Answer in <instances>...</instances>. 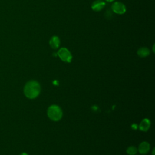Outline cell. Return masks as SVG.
Segmentation results:
<instances>
[{
  "instance_id": "obj_1",
  "label": "cell",
  "mask_w": 155,
  "mask_h": 155,
  "mask_svg": "<svg viewBox=\"0 0 155 155\" xmlns=\"http://www.w3.org/2000/svg\"><path fill=\"white\" fill-rule=\"evenodd\" d=\"M41 90L39 83L35 81H28L24 88V93L25 96L29 99H34L36 97Z\"/></svg>"
},
{
  "instance_id": "obj_2",
  "label": "cell",
  "mask_w": 155,
  "mask_h": 155,
  "mask_svg": "<svg viewBox=\"0 0 155 155\" xmlns=\"http://www.w3.org/2000/svg\"><path fill=\"white\" fill-rule=\"evenodd\" d=\"M47 115L51 120L57 121L61 119L62 116V112L59 107L53 105L48 108Z\"/></svg>"
},
{
  "instance_id": "obj_3",
  "label": "cell",
  "mask_w": 155,
  "mask_h": 155,
  "mask_svg": "<svg viewBox=\"0 0 155 155\" xmlns=\"http://www.w3.org/2000/svg\"><path fill=\"white\" fill-rule=\"evenodd\" d=\"M58 55L62 61L66 62H70L72 59V56L70 51L65 47L61 48L58 50Z\"/></svg>"
},
{
  "instance_id": "obj_4",
  "label": "cell",
  "mask_w": 155,
  "mask_h": 155,
  "mask_svg": "<svg viewBox=\"0 0 155 155\" xmlns=\"http://www.w3.org/2000/svg\"><path fill=\"white\" fill-rule=\"evenodd\" d=\"M111 9L116 14L122 15L126 12V7L125 5L120 2H115L112 4Z\"/></svg>"
},
{
  "instance_id": "obj_5",
  "label": "cell",
  "mask_w": 155,
  "mask_h": 155,
  "mask_svg": "<svg viewBox=\"0 0 155 155\" xmlns=\"http://www.w3.org/2000/svg\"><path fill=\"white\" fill-rule=\"evenodd\" d=\"M105 5V3L102 0H96L91 4V8L95 12H99L102 10Z\"/></svg>"
},
{
  "instance_id": "obj_6",
  "label": "cell",
  "mask_w": 155,
  "mask_h": 155,
  "mask_svg": "<svg viewBox=\"0 0 155 155\" xmlns=\"http://www.w3.org/2000/svg\"><path fill=\"white\" fill-rule=\"evenodd\" d=\"M50 47L53 49H57L60 45V39L57 36H53L51 38L49 41Z\"/></svg>"
},
{
  "instance_id": "obj_7",
  "label": "cell",
  "mask_w": 155,
  "mask_h": 155,
  "mask_svg": "<svg viewBox=\"0 0 155 155\" xmlns=\"http://www.w3.org/2000/svg\"><path fill=\"white\" fill-rule=\"evenodd\" d=\"M150 150V145L147 142H142L139 147V151L140 154H144L148 152Z\"/></svg>"
},
{
  "instance_id": "obj_8",
  "label": "cell",
  "mask_w": 155,
  "mask_h": 155,
  "mask_svg": "<svg viewBox=\"0 0 155 155\" xmlns=\"http://www.w3.org/2000/svg\"><path fill=\"white\" fill-rule=\"evenodd\" d=\"M150 126V121L148 119H144L139 125V129L142 131H147Z\"/></svg>"
},
{
  "instance_id": "obj_9",
  "label": "cell",
  "mask_w": 155,
  "mask_h": 155,
  "mask_svg": "<svg viewBox=\"0 0 155 155\" xmlns=\"http://www.w3.org/2000/svg\"><path fill=\"white\" fill-rule=\"evenodd\" d=\"M150 50L147 47H141L137 50V54L139 56L143 58L150 54Z\"/></svg>"
},
{
  "instance_id": "obj_10",
  "label": "cell",
  "mask_w": 155,
  "mask_h": 155,
  "mask_svg": "<svg viewBox=\"0 0 155 155\" xmlns=\"http://www.w3.org/2000/svg\"><path fill=\"white\" fill-rule=\"evenodd\" d=\"M127 153L128 154L133 155V154H135L137 153V149L134 147H133V146L132 147H130L127 150Z\"/></svg>"
},
{
  "instance_id": "obj_11",
  "label": "cell",
  "mask_w": 155,
  "mask_h": 155,
  "mask_svg": "<svg viewBox=\"0 0 155 155\" xmlns=\"http://www.w3.org/2000/svg\"><path fill=\"white\" fill-rule=\"evenodd\" d=\"M20 155H28L27 153H22V154H21Z\"/></svg>"
},
{
  "instance_id": "obj_12",
  "label": "cell",
  "mask_w": 155,
  "mask_h": 155,
  "mask_svg": "<svg viewBox=\"0 0 155 155\" xmlns=\"http://www.w3.org/2000/svg\"><path fill=\"white\" fill-rule=\"evenodd\" d=\"M105 1H107V2H112V1H113L114 0H105Z\"/></svg>"
}]
</instances>
